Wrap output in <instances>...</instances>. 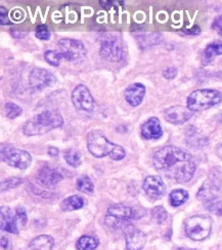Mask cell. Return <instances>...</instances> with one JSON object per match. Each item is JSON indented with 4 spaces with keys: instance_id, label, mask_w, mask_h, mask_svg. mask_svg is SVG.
Wrapping results in <instances>:
<instances>
[{
    "instance_id": "1",
    "label": "cell",
    "mask_w": 222,
    "mask_h": 250,
    "mask_svg": "<svg viewBox=\"0 0 222 250\" xmlns=\"http://www.w3.org/2000/svg\"><path fill=\"white\" fill-rule=\"evenodd\" d=\"M153 162L159 171L182 184L192 180L197 168L192 155L173 146H167L157 151Z\"/></svg>"
},
{
    "instance_id": "2",
    "label": "cell",
    "mask_w": 222,
    "mask_h": 250,
    "mask_svg": "<svg viewBox=\"0 0 222 250\" xmlns=\"http://www.w3.org/2000/svg\"><path fill=\"white\" fill-rule=\"evenodd\" d=\"M87 148L91 155L97 158H101L104 156H110L115 160H122L126 152L119 145L110 142L101 130H91L87 134Z\"/></svg>"
},
{
    "instance_id": "3",
    "label": "cell",
    "mask_w": 222,
    "mask_h": 250,
    "mask_svg": "<svg viewBox=\"0 0 222 250\" xmlns=\"http://www.w3.org/2000/svg\"><path fill=\"white\" fill-rule=\"evenodd\" d=\"M63 125V118L58 111L49 110L37 114L26 122L23 127L24 134L28 137L42 135Z\"/></svg>"
},
{
    "instance_id": "4",
    "label": "cell",
    "mask_w": 222,
    "mask_h": 250,
    "mask_svg": "<svg viewBox=\"0 0 222 250\" xmlns=\"http://www.w3.org/2000/svg\"><path fill=\"white\" fill-rule=\"evenodd\" d=\"M222 102V93L216 89H198L187 98V108L192 112L205 111Z\"/></svg>"
},
{
    "instance_id": "5",
    "label": "cell",
    "mask_w": 222,
    "mask_h": 250,
    "mask_svg": "<svg viewBox=\"0 0 222 250\" xmlns=\"http://www.w3.org/2000/svg\"><path fill=\"white\" fill-rule=\"evenodd\" d=\"M212 230V220L208 215H196L189 217L185 223L186 235L195 241L206 239Z\"/></svg>"
},
{
    "instance_id": "6",
    "label": "cell",
    "mask_w": 222,
    "mask_h": 250,
    "mask_svg": "<svg viewBox=\"0 0 222 250\" xmlns=\"http://www.w3.org/2000/svg\"><path fill=\"white\" fill-rule=\"evenodd\" d=\"M58 46L63 59L69 62H78L87 55V49L80 40L62 38L59 40Z\"/></svg>"
},
{
    "instance_id": "7",
    "label": "cell",
    "mask_w": 222,
    "mask_h": 250,
    "mask_svg": "<svg viewBox=\"0 0 222 250\" xmlns=\"http://www.w3.org/2000/svg\"><path fill=\"white\" fill-rule=\"evenodd\" d=\"M1 160L13 167L27 169L31 165V155L24 151L13 147H4L1 149Z\"/></svg>"
},
{
    "instance_id": "8",
    "label": "cell",
    "mask_w": 222,
    "mask_h": 250,
    "mask_svg": "<svg viewBox=\"0 0 222 250\" xmlns=\"http://www.w3.org/2000/svg\"><path fill=\"white\" fill-rule=\"evenodd\" d=\"M72 103L77 111L90 113L95 108V101L89 89L83 84H79L72 92Z\"/></svg>"
},
{
    "instance_id": "9",
    "label": "cell",
    "mask_w": 222,
    "mask_h": 250,
    "mask_svg": "<svg viewBox=\"0 0 222 250\" xmlns=\"http://www.w3.org/2000/svg\"><path fill=\"white\" fill-rule=\"evenodd\" d=\"M101 56L109 62H118L123 60L124 51L121 40L118 37H107L101 42Z\"/></svg>"
},
{
    "instance_id": "10",
    "label": "cell",
    "mask_w": 222,
    "mask_h": 250,
    "mask_svg": "<svg viewBox=\"0 0 222 250\" xmlns=\"http://www.w3.org/2000/svg\"><path fill=\"white\" fill-rule=\"evenodd\" d=\"M222 191V174L221 173H213L211 174L208 180L204 183V185L201 188L198 198L206 202L214 200L217 198L218 194Z\"/></svg>"
},
{
    "instance_id": "11",
    "label": "cell",
    "mask_w": 222,
    "mask_h": 250,
    "mask_svg": "<svg viewBox=\"0 0 222 250\" xmlns=\"http://www.w3.org/2000/svg\"><path fill=\"white\" fill-rule=\"evenodd\" d=\"M57 82L56 76L43 68H34L29 76L30 85L35 89H43L54 85Z\"/></svg>"
},
{
    "instance_id": "12",
    "label": "cell",
    "mask_w": 222,
    "mask_h": 250,
    "mask_svg": "<svg viewBox=\"0 0 222 250\" xmlns=\"http://www.w3.org/2000/svg\"><path fill=\"white\" fill-rule=\"evenodd\" d=\"M62 179L63 175L57 168H51L49 166L42 167L36 174L37 183L47 189H54Z\"/></svg>"
},
{
    "instance_id": "13",
    "label": "cell",
    "mask_w": 222,
    "mask_h": 250,
    "mask_svg": "<svg viewBox=\"0 0 222 250\" xmlns=\"http://www.w3.org/2000/svg\"><path fill=\"white\" fill-rule=\"evenodd\" d=\"M142 188L152 199H160L166 193V187L160 176L151 175L144 180Z\"/></svg>"
},
{
    "instance_id": "14",
    "label": "cell",
    "mask_w": 222,
    "mask_h": 250,
    "mask_svg": "<svg viewBox=\"0 0 222 250\" xmlns=\"http://www.w3.org/2000/svg\"><path fill=\"white\" fill-rule=\"evenodd\" d=\"M193 116V112L187 107L173 106L164 111L165 119L172 124H183L188 121Z\"/></svg>"
},
{
    "instance_id": "15",
    "label": "cell",
    "mask_w": 222,
    "mask_h": 250,
    "mask_svg": "<svg viewBox=\"0 0 222 250\" xmlns=\"http://www.w3.org/2000/svg\"><path fill=\"white\" fill-rule=\"evenodd\" d=\"M142 138L145 140H157L160 139L163 134L160 120L156 117L147 119L141 127Z\"/></svg>"
},
{
    "instance_id": "16",
    "label": "cell",
    "mask_w": 222,
    "mask_h": 250,
    "mask_svg": "<svg viewBox=\"0 0 222 250\" xmlns=\"http://www.w3.org/2000/svg\"><path fill=\"white\" fill-rule=\"evenodd\" d=\"M145 95V86L141 83H134L126 88L124 96L125 100L128 102V104L132 107L140 106L143 101Z\"/></svg>"
},
{
    "instance_id": "17",
    "label": "cell",
    "mask_w": 222,
    "mask_h": 250,
    "mask_svg": "<svg viewBox=\"0 0 222 250\" xmlns=\"http://www.w3.org/2000/svg\"><path fill=\"white\" fill-rule=\"evenodd\" d=\"M1 230L12 234H19L20 232L16 213L14 214L13 210L7 206L1 207Z\"/></svg>"
},
{
    "instance_id": "18",
    "label": "cell",
    "mask_w": 222,
    "mask_h": 250,
    "mask_svg": "<svg viewBox=\"0 0 222 250\" xmlns=\"http://www.w3.org/2000/svg\"><path fill=\"white\" fill-rule=\"evenodd\" d=\"M146 242L144 233L132 228L126 234V248L127 250H141Z\"/></svg>"
},
{
    "instance_id": "19",
    "label": "cell",
    "mask_w": 222,
    "mask_h": 250,
    "mask_svg": "<svg viewBox=\"0 0 222 250\" xmlns=\"http://www.w3.org/2000/svg\"><path fill=\"white\" fill-rule=\"evenodd\" d=\"M108 213L110 215L121 218V220H125V221L131 220V218H137L132 208L126 206L124 204L111 205L108 209Z\"/></svg>"
},
{
    "instance_id": "20",
    "label": "cell",
    "mask_w": 222,
    "mask_h": 250,
    "mask_svg": "<svg viewBox=\"0 0 222 250\" xmlns=\"http://www.w3.org/2000/svg\"><path fill=\"white\" fill-rule=\"evenodd\" d=\"M55 240L54 238L48 235H42L30 243V248L32 250H51L54 248Z\"/></svg>"
},
{
    "instance_id": "21",
    "label": "cell",
    "mask_w": 222,
    "mask_h": 250,
    "mask_svg": "<svg viewBox=\"0 0 222 250\" xmlns=\"http://www.w3.org/2000/svg\"><path fill=\"white\" fill-rule=\"evenodd\" d=\"M222 55V41H216L209 44L205 50L203 56V64L209 65L217 56Z\"/></svg>"
},
{
    "instance_id": "22",
    "label": "cell",
    "mask_w": 222,
    "mask_h": 250,
    "mask_svg": "<svg viewBox=\"0 0 222 250\" xmlns=\"http://www.w3.org/2000/svg\"><path fill=\"white\" fill-rule=\"evenodd\" d=\"M105 224L114 231H130L133 228V225H131L128 221L121 220V218L115 217L110 214L105 217Z\"/></svg>"
},
{
    "instance_id": "23",
    "label": "cell",
    "mask_w": 222,
    "mask_h": 250,
    "mask_svg": "<svg viewBox=\"0 0 222 250\" xmlns=\"http://www.w3.org/2000/svg\"><path fill=\"white\" fill-rule=\"evenodd\" d=\"M84 206V199L79 195H74L66 198L61 203V209L63 211H71L81 209Z\"/></svg>"
},
{
    "instance_id": "24",
    "label": "cell",
    "mask_w": 222,
    "mask_h": 250,
    "mask_svg": "<svg viewBox=\"0 0 222 250\" xmlns=\"http://www.w3.org/2000/svg\"><path fill=\"white\" fill-rule=\"evenodd\" d=\"M76 246L78 250H94L99 246V239L92 236H82Z\"/></svg>"
},
{
    "instance_id": "25",
    "label": "cell",
    "mask_w": 222,
    "mask_h": 250,
    "mask_svg": "<svg viewBox=\"0 0 222 250\" xmlns=\"http://www.w3.org/2000/svg\"><path fill=\"white\" fill-rule=\"evenodd\" d=\"M187 199H188V193L182 189L174 190L170 193V196H169L170 204L174 207L182 205Z\"/></svg>"
},
{
    "instance_id": "26",
    "label": "cell",
    "mask_w": 222,
    "mask_h": 250,
    "mask_svg": "<svg viewBox=\"0 0 222 250\" xmlns=\"http://www.w3.org/2000/svg\"><path fill=\"white\" fill-rule=\"evenodd\" d=\"M63 157H65L66 162L72 167H78L81 164V155L75 149L66 150L63 153Z\"/></svg>"
},
{
    "instance_id": "27",
    "label": "cell",
    "mask_w": 222,
    "mask_h": 250,
    "mask_svg": "<svg viewBox=\"0 0 222 250\" xmlns=\"http://www.w3.org/2000/svg\"><path fill=\"white\" fill-rule=\"evenodd\" d=\"M76 188L82 193L91 194L94 190V185L88 176L82 175L76 182Z\"/></svg>"
},
{
    "instance_id": "28",
    "label": "cell",
    "mask_w": 222,
    "mask_h": 250,
    "mask_svg": "<svg viewBox=\"0 0 222 250\" xmlns=\"http://www.w3.org/2000/svg\"><path fill=\"white\" fill-rule=\"evenodd\" d=\"M23 110L19 105L12 102H8L4 105V114L8 119H16L20 115H22Z\"/></svg>"
},
{
    "instance_id": "29",
    "label": "cell",
    "mask_w": 222,
    "mask_h": 250,
    "mask_svg": "<svg viewBox=\"0 0 222 250\" xmlns=\"http://www.w3.org/2000/svg\"><path fill=\"white\" fill-rule=\"evenodd\" d=\"M44 59L50 66L59 67L61 64V61L63 59V57L61 54V51L47 50L44 54Z\"/></svg>"
},
{
    "instance_id": "30",
    "label": "cell",
    "mask_w": 222,
    "mask_h": 250,
    "mask_svg": "<svg viewBox=\"0 0 222 250\" xmlns=\"http://www.w3.org/2000/svg\"><path fill=\"white\" fill-rule=\"evenodd\" d=\"M152 217H153V221L155 223L161 224L167 218V211L165 210L164 207L157 206L152 211Z\"/></svg>"
},
{
    "instance_id": "31",
    "label": "cell",
    "mask_w": 222,
    "mask_h": 250,
    "mask_svg": "<svg viewBox=\"0 0 222 250\" xmlns=\"http://www.w3.org/2000/svg\"><path fill=\"white\" fill-rule=\"evenodd\" d=\"M206 207L208 209L217 215H222V201H219L217 199L208 201L206 203Z\"/></svg>"
},
{
    "instance_id": "32",
    "label": "cell",
    "mask_w": 222,
    "mask_h": 250,
    "mask_svg": "<svg viewBox=\"0 0 222 250\" xmlns=\"http://www.w3.org/2000/svg\"><path fill=\"white\" fill-rule=\"evenodd\" d=\"M23 183L22 179H19V178H12V179H8L4 182L1 183V191H7L9 189H13V188L18 187L19 185H20Z\"/></svg>"
},
{
    "instance_id": "33",
    "label": "cell",
    "mask_w": 222,
    "mask_h": 250,
    "mask_svg": "<svg viewBox=\"0 0 222 250\" xmlns=\"http://www.w3.org/2000/svg\"><path fill=\"white\" fill-rule=\"evenodd\" d=\"M16 217H17V222L19 228H23L27 224V213L24 207H20L16 211Z\"/></svg>"
},
{
    "instance_id": "34",
    "label": "cell",
    "mask_w": 222,
    "mask_h": 250,
    "mask_svg": "<svg viewBox=\"0 0 222 250\" xmlns=\"http://www.w3.org/2000/svg\"><path fill=\"white\" fill-rule=\"evenodd\" d=\"M36 37L41 40H48L50 38V31L46 25H39L36 28Z\"/></svg>"
},
{
    "instance_id": "35",
    "label": "cell",
    "mask_w": 222,
    "mask_h": 250,
    "mask_svg": "<svg viewBox=\"0 0 222 250\" xmlns=\"http://www.w3.org/2000/svg\"><path fill=\"white\" fill-rule=\"evenodd\" d=\"M212 29L215 31V32L222 36V15L216 17L212 23Z\"/></svg>"
},
{
    "instance_id": "36",
    "label": "cell",
    "mask_w": 222,
    "mask_h": 250,
    "mask_svg": "<svg viewBox=\"0 0 222 250\" xmlns=\"http://www.w3.org/2000/svg\"><path fill=\"white\" fill-rule=\"evenodd\" d=\"M177 69L176 68H167L163 72V76L168 79V80H172L177 76Z\"/></svg>"
},
{
    "instance_id": "37",
    "label": "cell",
    "mask_w": 222,
    "mask_h": 250,
    "mask_svg": "<svg viewBox=\"0 0 222 250\" xmlns=\"http://www.w3.org/2000/svg\"><path fill=\"white\" fill-rule=\"evenodd\" d=\"M0 12H1V25H12V22H9L7 10L3 6H1L0 7Z\"/></svg>"
},
{
    "instance_id": "38",
    "label": "cell",
    "mask_w": 222,
    "mask_h": 250,
    "mask_svg": "<svg viewBox=\"0 0 222 250\" xmlns=\"http://www.w3.org/2000/svg\"><path fill=\"white\" fill-rule=\"evenodd\" d=\"M59 150L57 148H54V147H49L48 148V154L51 156V157H57V156L59 155Z\"/></svg>"
},
{
    "instance_id": "39",
    "label": "cell",
    "mask_w": 222,
    "mask_h": 250,
    "mask_svg": "<svg viewBox=\"0 0 222 250\" xmlns=\"http://www.w3.org/2000/svg\"><path fill=\"white\" fill-rule=\"evenodd\" d=\"M8 245H9L8 238L5 237V236H2V237H1V247H2L3 249H7V248H8Z\"/></svg>"
},
{
    "instance_id": "40",
    "label": "cell",
    "mask_w": 222,
    "mask_h": 250,
    "mask_svg": "<svg viewBox=\"0 0 222 250\" xmlns=\"http://www.w3.org/2000/svg\"><path fill=\"white\" fill-rule=\"evenodd\" d=\"M177 250H194V249H184V248H179Z\"/></svg>"
}]
</instances>
